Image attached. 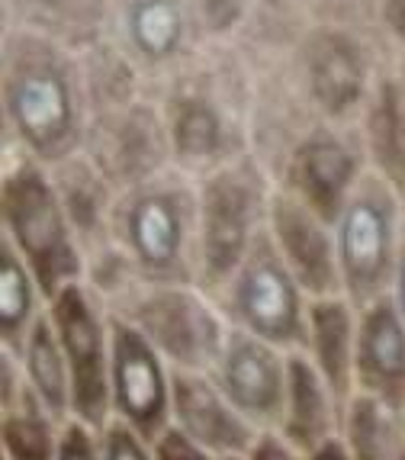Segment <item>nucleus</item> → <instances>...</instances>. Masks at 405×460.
<instances>
[{"label":"nucleus","mask_w":405,"mask_h":460,"mask_svg":"<svg viewBox=\"0 0 405 460\" xmlns=\"http://www.w3.org/2000/svg\"><path fill=\"white\" fill-rule=\"evenodd\" d=\"M100 457L103 460H154L152 441L132 431L129 425L110 419V425L100 431Z\"/></svg>","instance_id":"nucleus-25"},{"label":"nucleus","mask_w":405,"mask_h":460,"mask_svg":"<svg viewBox=\"0 0 405 460\" xmlns=\"http://www.w3.org/2000/svg\"><path fill=\"white\" fill-rule=\"evenodd\" d=\"M48 319L68 364L71 415L93 431H103L113 419V313L93 296L87 280H77L48 299Z\"/></svg>","instance_id":"nucleus-5"},{"label":"nucleus","mask_w":405,"mask_h":460,"mask_svg":"<svg viewBox=\"0 0 405 460\" xmlns=\"http://www.w3.org/2000/svg\"><path fill=\"white\" fill-rule=\"evenodd\" d=\"M174 148L187 162H209L222 146V119L207 100L187 97L174 113Z\"/></svg>","instance_id":"nucleus-23"},{"label":"nucleus","mask_w":405,"mask_h":460,"mask_svg":"<svg viewBox=\"0 0 405 460\" xmlns=\"http://www.w3.org/2000/svg\"><path fill=\"white\" fill-rule=\"evenodd\" d=\"M48 309L42 287L7 238L0 242V351L20 354L32 325Z\"/></svg>","instance_id":"nucleus-19"},{"label":"nucleus","mask_w":405,"mask_h":460,"mask_svg":"<svg viewBox=\"0 0 405 460\" xmlns=\"http://www.w3.org/2000/svg\"><path fill=\"white\" fill-rule=\"evenodd\" d=\"M216 303L222 306L232 329L248 332L286 354L306 351L313 299L290 274L270 232H260L242 268L219 290Z\"/></svg>","instance_id":"nucleus-2"},{"label":"nucleus","mask_w":405,"mask_h":460,"mask_svg":"<svg viewBox=\"0 0 405 460\" xmlns=\"http://www.w3.org/2000/svg\"><path fill=\"white\" fill-rule=\"evenodd\" d=\"M65 422L23 380L13 354L0 351V460H58Z\"/></svg>","instance_id":"nucleus-14"},{"label":"nucleus","mask_w":405,"mask_h":460,"mask_svg":"<svg viewBox=\"0 0 405 460\" xmlns=\"http://www.w3.org/2000/svg\"><path fill=\"white\" fill-rule=\"evenodd\" d=\"M309 361L329 384L341 409L354 399V354H357V309L344 296H325L309 303L306 351Z\"/></svg>","instance_id":"nucleus-17"},{"label":"nucleus","mask_w":405,"mask_h":460,"mask_svg":"<svg viewBox=\"0 0 405 460\" xmlns=\"http://www.w3.org/2000/svg\"><path fill=\"white\" fill-rule=\"evenodd\" d=\"M171 393H174V367L142 332L113 315V370H110L113 419L154 445L164 429H171Z\"/></svg>","instance_id":"nucleus-7"},{"label":"nucleus","mask_w":405,"mask_h":460,"mask_svg":"<svg viewBox=\"0 0 405 460\" xmlns=\"http://www.w3.org/2000/svg\"><path fill=\"white\" fill-rule=\"evenodd\" d=\"M306 460H351V457H348V451H344L341 438H331L329 445H321L319 451H313Z\"/></svg>","instance_id":"nucleus-32"},{"label":"nucleus","mask_w":405,"mask_h":460,"mask_svg":"<svg viewBox=\"0 0 405 460\" xmlns=\"http://www.w3.org/2000/svg\"><path fill=\"white\" fill-rule=\"evenodd\" d=\"M177 36H180V23H177V13L168 0H142L138 4L132 13V39L142 52L161 58L177 46Z\"/></svg>","instance_id":"nucleus-24"},{"label":"nucleus","mask_w":405,"mask_h":460,"mask_svg":"<svg viewBox=\"0 0 405 460\" xmlns=\"http://www.w3.org/2000/svg\"><path fill=\"white\" fill-rule=\"evenodd\" d=\"M364 58L344 36H321L309 55V91L321 113L344 116L364 97Z\"/></svg>","instance_id":"nucleus-18"},{"label":"nucleus","mask_w":405,"mask_h":460,"mask_svg":"<svg viewBox=\"0 0 405 460\" xmlns=\"http://www.w3.org/2000/svg\"><path fill=\"white\" fill-rule=\"evenodd\" d=\"M325 219L296 199L293 193H280L270 203V238L286 261L290 274L299 280L309 299L344 296L341 268H338V245Z\"/></svg>","instance_id":"nucleus-10"},{"label":"nucleus","mask_w":405,"mask_h":460,"mask_svg":"<svg viewBox=\"0 0 405 460\" xmlns=\"http://www.w3.org/2000/svg\"><path fill=\"white\" fill-rule=\"evenodd\" d=\"M58 460H103L100 457V431H93L91 425L71 419L62 431Z\"/></svg>","instance_id":"nucleus-26"},{"label":"nucleus","mask_w":405,"mask_h":460,"mask_svg":"<svg viewBox=\"0 0 405 460\" xmlns=\"http://www.w3.org/2000/svg\"><path fill=\"white\" fill-rule=\"evenodd\" d=\"M110 313L142 332L174 370L199 374L216 367L232 329L219 303L190 284L145 280V287H129L116 303H110Z\"/></svg>","instance_id":"nucleus-1"},{"label":"nucleus","mask_w":405,"mask_h":460,"mask_svg":"<svg viewBox=\"0 0 405 460\" xmlns=\"http://www.w3.org/2000/svg\"><path fill=\"white\" fill-rule=\"evenodd\" d=\"M171 425L207 447L216 460L245 457L258 438V429L232 406L219 384L199 370H174Z\"/></svg>","instance_id":"nucleus-11"},{"label":"nucleus","mask_w":405,"mask_h":460,"mask_svg":"<svg viewBox=\"0 0 405 460\" xmlns=\"http://www.w3.org/2000/svg\"><path fill=\"white\" fill-rule=\"evenodd\" d=\"M392 303H396L399 315L405 323V242H402V258H399V270H396V284H392Z\"/></svg>","instance_id":"nucleus-31"},{"label":"nucleus","mask_w":405,"mask_h":460,"mask_svg":"<svg viewBox=\"0 0 405 460\" xmlns=\"http://www.w3.org/2000/svg\"><path fill=\"white\" fill-rule=\"evenodd\" d=\"M4 238L20 252L46 299L84 280L68 216L42 171L20 168L4 181Z\"/></svg>","instance_id":"nucleus-4"},{"label":"nucleus","mask_w":405,"mask_h":460,"mask_svg":"<svg viewBox=\"0 0 405 460\" xmlns=\"http://www.w3.org/2000/svg\"><path fill=\"white\" fill-rule=\"evenodd\" d=\"M7 116L39 158H62L77 136L75 93L55 65H23L10 75Z\"/></svg>","instance_id":"nucleus-9"},{"label":"nucleus","mask_w":405,"mask_h":460,"mask_svg":"<svg viewBox=\"0 0 405 460\" xmlns=\"http://www.w3.org/2000/svg\"><path fill=\"white\" fill-rule=\"evenodd\" d=\"M367 138L380 177L405 193V110L399 91L383 84L367 116Z\"/></svg>","instance_id":"nucleus-22"},{"label":"nucleus","mask_w":405,"mask_h":460,"mask_svg":"<svg viewBox=\"0 0 405 460\" xmlns=\"http://www.w3.org/2000/svg\"><path fill=\"white\" fill-rule=\"evenodd\" d=\"M225 460H245V457H225Z\"/></svg>","instance_id":"nucleus-33"},{"label":"nucleus","mask_w":405,"mask_h":460,"mask_svg":"<svg viewBox=\"0 0 405 460\" xmlns=\"http://www.w3.org/2000/svg\"><path fill=\"white\" fill-rule=\"evenodd\" d=\"M386 20H390L392 32L405 39V0H386Z\"/></svg>","instance_id":"nucleus-30"},{"label":"nucleus","mask_w":405,"mask_h":460,"mask_svg":"<svg viewBox=\"0 0 405 460\" xmlns=\"http://www.w3.org/2000/svg\"><path fill=\"white\" fill-rule=\"evenodd\" d=\"M245 460H303V454L280 435V431H258Z\"/></svg>","instance_id":"nucleus-28"},{"label":"nucleus","mask_w":405,"mask_h":460,"mask_svg":"<svg viewBox=\"0 0 405 460\" xmlns=\"http://www.w3.org/2000/svg\"><path fill=\"white\" fill-rule=\"evenodd\" d=\"M402 429H405V409H402Z\"/></svg>","instance_id":"nucleus-34"},{"label":"nucleus","mask_w":405,"mask_h":460,"mask_svg":"<svg viewBox=\"0 0 405 460\" xmlns=\"http://www.w3.org/2000/svg\"><path fill=\"white\" fill-rule=\"evenodd\" d=\"M258 190L248 171L222 168L199 197V280L213 299L258 242Z\"/></svg>","instance_id":"nucleus-6"},{"label":"nucleus","mask_w":405,"mask_h":460,"mask_svg":"<svg viewBox=\"0 0 405 460\" xmlns=\"http://www.w3.org/2000/svg\"><path fill=\"white\" fill-rule=\"evenodd\" d=\"M396 187L383 177L354 187L335 223L341 293L354 309L392 296L402 242L396 226Z\"/></svg>","instance_id":"nucleus-3"},{"label":"nucleus","mask_w":405,"mask_h":460,"mask_svg":"<svg viewBox=\"0 0 405 460\" xmlns=\"http://www.w3.org/2000/svg\"><path fill=\"white\" fill-rule=\"evenodd\" d=\"M290 181L293 197L335 226L357 187V158L338 136L315 132L293 155Z\"/></svg>","instance_id":"nucleus-15"},{"label":"nucleus","mask_w":405,"mask_h":460,"mask_svg":"<svg viewBox=\"0 0 405 460\" xmlns=\"http://www.w3.org/2000/svg\"><path fill=\"white\" fill-rule=\"evenodd\" d=\"M354 390L399 412L405 409V323L392 296L357 309Z\"/></svg>","instance_id":"nucleus-13"},{"label":"nucleus","mask_w":405,"mask_h":460,"mask_svg":"<svg viewBox=\"0 0 405 460\" xmlns=\"http://www.w3.org/2000/svg\"><path fill=\"white\" fill-rule=\"evenodd\" d=\"M203 7H207L209 30H225L242 13V0H203Z\"/></svg>","instance_id":"nucleus-29"},{"label":"nucleus","mask_w":405,"mask_h":460,"mask_svg":"<svg viewBox=\"0 0 405 460\" xmlns=\"http://www.w3.org/2000/svg\"><path fill=\"white\" fill-rule=\"evenodd\" d=\"M126 242L148 284H190L184 268L187 223L180 197L168 190L138 193L126 209Z\"/></svg>","instance_id":"nucleus-12"},{"label":"nucleus","mask_w":405,"mask_h":460,"mask_svg":"<svg viewBox=\"0 0 405 460\" xmlns=\"http://www.w3.org/2000/svg\"><path fill=\"white\" fill-rule=\"evenodd\" d=\"M16 364L23 370V380L30 384V390L39 396V402H42L58 422L68 425L71 419H75V415H71V376H68L62 345H58V335H55V329H52V319H48V309L42 313V319L32 325L23 351L16 354Z\"/></svg>","instance_id":"nucleus-20"},{"label":"nucleus","mask_w":405,"mask_h":460,"mask_svg":"<svg viewBox=\"0 0 405 460\" xmlns=\"http://www.w3.org/2000/svg\"><path fill=\"white\" fill-rule=\"evenodd\" d=\"M341 445L351 460H405L402 412L354 393L344 409Z\"/></svg>","instance_id":"nucleus-21"},{"label":"nucleus","mask_w":405,"mask_h":460,"mask_svg":"<svg viewBox=\"0 0 405 460\" xmlns=\"http://www.w3.org/2000/svg\"><path fill=\"white\" fill-rule=\"evenodd\" d=\"M154 460H216L207 447H199L197 441L184 435V431H177L174 425L164 429V435L158 438L152 445Z\"/></svg>","instance_id":"nucleus-27"},{"label":"nucleus","mask_w":405,"mask_h":460,"mask_svg":"<svg viewBox=\"0 0 405 460\" xmlns=\"http://www.w3.org/2000/svg\"><path fill=\"white\" fill-rule=\"evenodd\" d=\"M344 409L321 380L315 364L306 354H290V380H286V402H283L280 435L296 447L303 457L341 438Z\"/></svg>","instance_id":"nucleus-16"},{"label":"nucleus","mask_w":405,"mask_h":460,"mask_svg":"<svg viewBox=\"0 0 405 460\" xmlns=\"http://www.w3.org/2000/svg\"><path fill=\"white\" fill-rule=\"evenodd\" d=\"M229 402L258 431H277L286 402L290 354L242 329H229L216 367L209 370Z\"/></svg>","instance_id":"nucleus-8"}]
</instances>
